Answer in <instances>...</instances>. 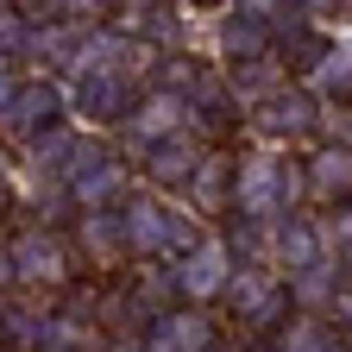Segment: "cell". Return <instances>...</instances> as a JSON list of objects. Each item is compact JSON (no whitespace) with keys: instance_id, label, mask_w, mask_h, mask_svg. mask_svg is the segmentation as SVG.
Listing matches in <instances>:
<instances>
[{"instance_id":"1","label":"cell","mask_w":352,"mask_h":352,"mask_svg":"<svg viewBox=\"0 0 352 352\" xmlns=\"http://www.w3.org/2000/svg\"><path fill=\"white\" fill-rule=\"evenodd\" d=\"M296 195H302V170L271 157V151H252L233 164V183H227V201L245 227H277L283 214H296Z\"/></svg>"},{"instance_id":"2","label":"cell","mask_w":352,"mask_h":352,"mask_svg":"<svg viewBox=\"0 0 352 352\" xmlns=\"http://www.w3.org/2000/svg\"><path fill=\"white\" fill-rule=\"evenodd\" d=\"M113 220H120V252H132V258H183L201 239L195 220H183L157 195H126L113 208Z\"/></svg>"},{"instance_id":"3","label":"cell","mask_w":352,"mask_h":352,"mask_svg":"<svg viewBox=\"0 0 352 352\" xmlns=\"http://www.w3.org/2000/svg\"><path fill=\"white\" fill-rule=\"evenodd\" d=\"M63 176H69V201L82 214H113L126 201V189H132V170L113 151H76L63 164Z\"/></svg>"},{"instance_id":"4","label":"cell","mask_w":352,"mask_h":352,"mask_svg":"<svg viewBox=\"0 0 352 352\" xmlns=\"http://www.w3.org/2000/svg\"><path fill=\"white\" fill-rule=\"evenodd\" d=\"M227 277H233V245L227 239H195L183 258L170 264V283H176V296H183V308L214 302L220 289H227Z\"/></svg>"},{"instance_id":"5","label":"cell","mask_w":352,"mask_h":352,"mask_svg":"<svg viewBox=\"0 0 352 352\" xmlns=\"http://www.w3.org/2000/svg\"><path fill=\"white\" fill-rule=\"evenodd\" d=\"M220 296L239 308L245 327H277V321L289 315V289H283L277 271H264V264H233V277H227V289H220Z\"/></svg>"},{"instance_id":"6","label":"cell","mask_w":352,"mask_h":352,"mask_svg":"<svg viewBox=\"0 0 352 352\" xmlns=\"http://www.w3.org/2000/svg\"><path fill=\"white\" fill-rule=\"evenodd\" d=\"M277 44V7H227L220 13V57L233 69H252Z\"/></svg>"},{"instance_id":"7","label":"cell","mask_w":352,"mask_h":352,"mask_svg":"<svg viewBox=\"0 0 352 352\" xmlns=\"http://www.w3.org/2000/svg\"><path fill=\"white\" fill-rule=\"evenodd\" d=\"M69 277V252H63V239L57 233H19L13 245H7V283H25V289H38V283H63Z\"/></svg>"},{"instance_id":"8","label":"cell","mask_w":352,"mask_h":352,"mask_svg":"<svg viewBox=\"0 0 352 352\" xmlns=\"http://www.w3.org/2000/svg\"><path fill=\"white\" fill-rule=\"evenodd\" d=\"M63 120V88L51 82V76H38V82H19L13 88V101H7V113H0V126L7 132H19V139L32 145V139H44Z\"/></svg>"},{"instance_id":"9","label":"cell","mask_w":352,"mask_h":352,"mask_svg":"<svg viewBox=\"0 0 352 352\" xmlns=\"http://www.w3.org/2000/svg\"><path fill=\"white\" fill-rule=\"evenodd\" d=\"M63 113H82L88 126H120L132 113V82L126 76H76L63 95Z\"/></svg>"},{"instance_id":"10","label":"cell","mask_w":352,"mask_h":352,"mask_svg":"<svg viewBox=\"0 0 352 352\" xmlns=\"http://www.w3.org/2000/svg\"><path fill=\"white\" fill-rule=\"evenodd\" d=\"M126 126H132V139H139V151H151V145H164V139H183V126H189V101H183V95H170V88H145V95L132 101Z\"/></svg>"},{"instance_id":"11","label":"cell","mask_w":352,"mask_h":352,"mask_svg":"<svg viewBox=\"0 0 352 352\" xmlns=\"http://www.w3.org/2000/svg\"><path fill=\"white\" fill-rule=\"evenodd\" d=\"M132 340H139V352H214V327L195 308H164V315H151V327L132 333Z\"/></svg>"},{"instance_id":"12","label":"cell","mask_w":352,"mask_h":352,"mask_svg":"<svg viewBox=\"0 0 352 352\" xmlns=\"http://www.w3.org/2000/svg\"><path fill=\"white\" fill-rule=\"evenodd\" d=\"M315 120H321V101L308 88H271L258 101V132H271V139H302Z\"/></svg>"},{"instance_id":"13","label":"cell","mask_w":352,"mask_h":352,"mask_svg":"<svg viewBox=\"0 0 352 352\" xmlns=\"http://www.w3.org/2000/svg\"><path fill=\"white\" fill-rule=\"evenodd\" d=\"M271 239H277V264H289V277L315 271V264H340V258H327V239H321V220H308V214H283Z\"/></svg>"},{"instance_id":"14","label":"cell","mask_w":352,"mask_h":352,"mask_svg":"<svg viewBox=\"0 0 352 352\" xmlns=\"http://www.w3.org/2000/svg\"><path fill=\"white\" fill-rule=\"evenodd\" d=\"M346 183H352V164H346V145H321L302 170V189H315L321 201H340L346 208Z\"/></svg>"},{"instance_id":"15","label":"cell","mask_w":352,"mask_h":352,"mask_svg":"<svg viewBox=\"0 0 352 352\" xmlns=\"http://www.w3.org/2000/svg\"><path fill=\"white\" fill-rule=\"evenodd\" d=\"M195 164H201V157L189 151V139H164V145L145 151V176H151L157 189H183L189 176H195Z\"/></svg>"},{"instance_id":"16","label":"cell","mask_w":352,"mask_h":352,"mask_svg":"<svg viewBox=\"0 0 352 352\" xmlns=\"http://www.w3.org/2000/svg\"><path fill=\"white\" fill-rule=\"evenodd\" d=\"M227 183H233V164H227V157H201V164H195V176H189L183 189H189V201L214 208L220 195H227Z\"/></svg>"},{"instance_id":"17","label":"cell","mask_w":352,"mask_h":352,"mask_svg":"<svg viewBox=\"0 0 352 352\" xmlns=\"http://www.w3.org/2000/svg\"><path fill=\"white\" fill-rule=\"evenodd\" d=\"M277 352H346V346H333L327 321H289L283 340H277Z\"/></svg>"},{"instance_id":"18","label":"cell","mask_w":352,"mask_h":352,"mask_svg":"<svg viewBox=\"0 0 352 352\" xmlns=\"http://www.w3.org/2000/svg\"><path fill=\"white\" fill-rule=\"evenodd\" d=\"M82 245L95 252V258H107V264L126 258V252H120V220H113V214H82Z\"/></svg>"},{"instance_id":"19","label":"cell","mask_w":352,"mask_h":352,"mask_svg":"<svg viewBox=\"0 0 352 352\" xmlns=\"http://www.w3.org/2000/svg\"><path fill=\"white\" fill-rule=\"evenodd\" d=\"M63 157H76V139L63 126H51L44 139H32V164H44V170H63Z\"/></svg>"},{"instance_id":"20","label":"cell","mask_w":352,"mask_h":352,"mask_svg":"<svg viewBox=\"0 0 352 352\" xmlns=\"http://www.w3.org/2000/svg\"><path fill=\"white\" fill-rule=\"evenodd\" d=\"M315 82L327 88V95H346V51H340V44H321V57H315Z\"/></svg>"},{"instance_id":"21","label":"cell","mask_w":352,"mask_h":352,"mask_svg":"<svg viewBox=\"0 0 352 352\" xmlns=\"http://www.w3.org/2000/svg\"><path fill=\"white\" fill-rule=\"evenodd\" d=\"M25 32H32L25 7H0V63H7L13 51H25Z\"/></svg>"},{"instance_id":"22","label":"cell","mask_w":352,"mask_h":352,"mask_svg":"<svg viewBox=\"0 0 352 352\" xmlns=\"http://www.w3.org/2000/svg\"><path fill=\"white\" fill-rule=\"evenodd\" d=\"M13 88H19V76H13L7 63H0V113H7V101H13Z\"/></svg>"},{"instance_id":"23","label":"cell","mask_w":352,"mask_h":352,"mask_svg":"<svg viewBox=\"0 0 352 352\" xmlns=\"http://www.w3.org/2000/svg\"><path fill=\"white\" fill-rule=\"evenodd\" d=\"M214 352H245V346H214Z\"/></svg>"}]
</instances>
